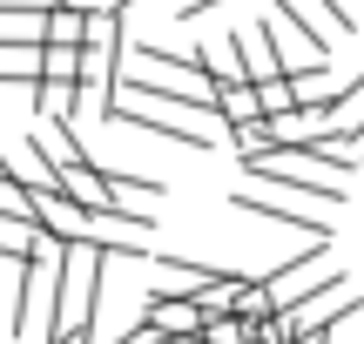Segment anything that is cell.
<instances>
[{
    "mask_svg": "<svg viewBox=\"0 0 364 344\" xmlns=\"http://www.w3.org/2000/svg\"><path fill=\"white\" fill-rule=\"evenodd\" d=\"M108 129H135V135H149V142H176V149H216L209 129H196V122H182V115H162V108H142V102H122V95H115Z\"/></svg>",
    "mask_w": 364,
    "mask_h": 344,
    "instance_id": "obj_2",
    "label": "cell"
},
{
    "mask_svg": "<svg viewBox=\"0 0 364 344\" xmlns=\"http://www.w3.org/2000/svg\"><path fill=\"white\" fill-rule=\"evenodd\" d=\"M358 311H364V297L344 291V284H331V291H317V297H304V304L284 311V331L290 338H317L324 324H344V318H358Z\"/></svg>",
    "mask_w": 364,
    "mask_h": 344,
    "instance_id": "obj_3",
    "label": "cell"
},
{
    "mask_svg": "<svg viewBox=\"0 0 364 344\" xmlns=\"http://www.w3.org/2000/svg\"><path fill=\"white\" fill-rule=\"evenodd\" d=\"M203 344H257V324L236 318V311H223V318L203 324Z\"/></svg>",
    "mask_w": 364,
    "mask_h": 344,
    "instance_id": "obj_8",
    "label": "cell"
},
{
    "mask_svg": "<svg viewBox=\"0 0 364 344\" xmlns=\"http://www.w3.org/2000/svg\"><path fill=\"white\" fill-rule=\"evenodd\" d=\"M34 108H41V122H75L81 81H34Z\"/></svg>",
    "mask_w": 364,
    "mask_h": 344,
    "instance_id": "obj_5",
    "label": "cell"
},
{
    "mask_svg": "<svg viewBox=\"0 0 364 344\" xmlns=\"http://www.w3.org/2000/svg\"><path fill=\"white\" fill-rule=\"evenodd\" d=\"M243 169L257 176V183H277V189H290V196H304V203H331V210L344 203V183H338L331 169H317V162L290 156V142L277 149V156H250Z\"/></svg>",
    "mask_w": 364,
    "mask_h": 344,
    "instance_id": "obj_1",
    "label": "cell"
},
{
    "mask_svg": "<svg viewBox=\"0 0 364 344\" xmlns=\"http://www.w3.org/2000/svg\"><path fill=\"white\" fill-rule=\"evenodd\" d=\"M351 142H358V162H364V129H358V135H351Z\"/></svg>",
    "mask_w": 364,
    "mask_h": 344,
    "instance_id": "obj_10",
    "label": "cell"
},
{
    "mask_svg": "<svg viewBox=\"0 0 364 344\" xmlns=\"http://www.w3.org/2000/svg\"><path fill=\"white\" fill-rule=\"evenodd\" d=\"M0 41L41 48V41H48V7H0Z\"/></svg>",
    "mask_w": 364,
    "mask_h": 344,
    "instance_id": "obj_4",
    "label": "cell"
},
{
    "mask_svg": "<svg viewBox=\"0 0 364 344\" xmlns=\"http://www.w3.org/2000/svg\"><path fill=\"white\" fill-rule=\"evenodd\" d=\"M0 7H41V0H0Z\"/></svg>",
    "mask_w": 364,
    "mask_h": 344,
    "instance_id": "obj_9",
    "label": "cell"
},
{
    "mask_svg": "<svg viewBox=\"0 0 364 344\" xmlns=\"http://www.w3.org/2000/svg\"><path fill=\"white\" fill-rule=\"evenodd\" d=\"M88 27H95V14L88 7H48V41H61V48H81V41H88Z\"/></svg>",
    "mask_w": 364,
    "mask_h": 344,
    "instance_id": "obj_6",
    "label": "cell"
},
{
    "mask_svg": "<svg viewBox=\"0 0 364 344\" xmlns=\"http://www.w3.org/2000/svg\"><path fill=\"white\" fill-rule=\"evenodd\" d=\"M41 81H81V48L48 41V48H41Z\"/></svg>",
    "mask_w": 364,
    "mask_h": 344,
    "instance_id": "obj_7",
    "label": "cell"
}]
</instances>
